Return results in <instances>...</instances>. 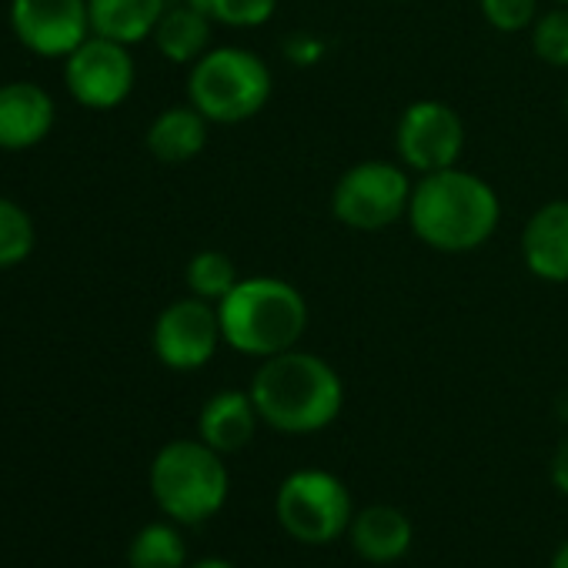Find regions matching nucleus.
Listing matches in <instances>:
<instances>
[{
  "label": "nucleus",
  "instance_id": "17",
  "mask_svg": "<svg viewBox=\"0 0 568 568\" xmlns=\"http://www.w3.org/2000/svg\"><path fill=\"white\" fill-rule=\"evenodd\" d=\"M91 31L118 44H138L154 34L168 0H88Z\"/></svg>",
  "mask_w": 568,
  "mask_h": 568
},
{
  "label": "nucleus",
  "instance_id": "9",
  "mask_svg": "<svg viewBox=\"0 0 568 568\" xmlns=\"http://www.w3.org/2000/svg\"><path fill=\"white\" fill-rule=\"evenodd\" d=\"M134 58L128 54V44H118L111 38H88L74 54H68L64 81L78 104L91 111H111L128 101L134 91Z\"/></svg>",
  "mask_w": 568,
  "mask_h": 568
},
{
  "label": "nucleus",
  "instance_id": "10",
  "mask_svg": "<svg viewBox=\"0 0 568 568\" xmlns=\"http://www.w3.org/2000/svg\"><path fill=\"white\" fill-rule=\"evenodd\" d=\"M224 342L221 335V318H217V305L204 302V298H181L174 305H168L158 322H154V355L161 365H168L171 372H197L204 368L217 345Z\"/></svg>",
  "mask_w": 568,
  "mask_h": 568
},
{
  "label": "nucleus",
  "instance_id": "15",
  "mask_svg": "<svg viewBox=\"0 0 568 568\" xmlns=\"http://www.w3.org/2000/svg\"><path fill=\"white\" fill-rule=\"evenodd\" d=\"M257 425H261V415L254 408L251 392H237V388H224V392L211 395L197 415L201 442L221 455H234V452L247 448Z\"/></svg>",
  "mask_w": 568,
  "mask_h": 568
},
{
  "label": "nucleus",
  "instance_id": "18",
  "mask_svg": "<svg viewBox=\"0 0 568 568\" xmlns=\"http://www.w3.org/2000/svg\"><path fill=\"white\" fill-rule=\"evenodd\" d=\"M211 24L214 21L207 14L184 0V4L164 11L151 38L171 64H194L201 54L211 51Z\"/></svg>",
  "mask_w": 568,
  "mask_h": 568
},
{
  "label": "nucleus",
  "instance_id": "16",
  "mask_svg": "<svg viewBox=\"0 0 568 568\" xmlns=\"http://www.w3.org/2000/svg\"><path fill=\"white\" fill-rule=\"evenodd\" d=\"M207 118L187 104V108H168L161 111L148 128V151L161 164H187L197 158L207 144Z\"/></svg>",
  "mask_w": 568,
  "mask_h": 568
},
{
  "label": "nucleus",
  "instance_id": "5",
  "mask_svg": "<svg viewBox=\"0 0 568 568\" xmlns=\"http://www.w3.org/2000/svg\"><path fill=\"white\" fill-rule=\"evenodd\" d=\"M271 68L247 48H211L191 64L187 98L211 124H241L271 101Z\"/></svg>",
  "mask_w": 568,
  "mask_h": 568
},
{
  "label": "nucleus",
  "instance_id": "30",
  "mask_svg": "<svg viewBox=\"0 0 568 568\" xmlns=\"http://www.w3.org/2000/svg\"><path fill=\"white\" fill-rule=\"evenodd\" d=\"M565 114H568V98H565Z\"/></svg>",
  "mask_w": 568,
  "mask_h": 568
},
{
  "label": "nucleus",
  "instance_id": "8",
  "mask_svg": "<svg viewBox=\"0 0 568 568\" xmlns=\"http://www.w3.org/2000/svg\"><path fill=\"white\" fill-rule=\"evenodd\" d=\"M395 148L402 164H408L418 174H435L458 164L465 151V124L455 108L425 98L402 111Z\"/></svg>",
  "mask_w": 568,
  "mask_h": 568
},
{
  "label": "nucleus",
  "instance_id": "22",
  "mask_svg": "<svg viewBox=\"0 0 568 568\" xmlns=\"http://www.w3.org/2000/svg\"><path fill=\"white\" fill-rule=\"evenodd\" d=\"M224 28H261L274 18L277 0H187Z\"/></svg>",
  "mask_w": 568,
  "mask_h": 568
},
{
  "label": "nucleus",
  "instance_id": "27",
  "mask_svg": "<svg viewBox=\"0 0 568 568\" xmlns=\"http://www.w3.org/2000/svg\"><path fill=\"white\" fill-rule=\"evenodd\" d=\"M548 568H568V541H561L551 555V565Z\"/></svg>",
  "mask_w": 568,
  "mask_h": 568
},
{
  "label": "nucleus",
  "instance_id": "12",
  "mask_svg": "<svg viewBox=\"0 0 568 568\" xmlns=\"http://www.w3.org/2000/svg\"><path fill=\"white\" fill-rule=\"evenodd\" d=\"M54 128V101L34 81L0 84V151H28Z\"/></svg>",
  "mask_w": 568,
  "mask_h": 568
},
{
  "label": "nucleus",
  "instance_id": "25",
  "mask_svg": "<svg viewBox=\"0 0 568 568\" xmlns=\"http://www.w3.org/2000/svg\"><path fill=\"white\" fill-rule=\"evenodd\" d=\"M551 485L568 498V435L558 442V448L551 455Z\"/></svg>",
  "mask_w": 568,
  "mask_h": 568
},
{
  "label": "nucleus",
  "instance_id": "20",
  "mask_svg": "<svg viewBox=\"0 0 568 568\" xmlns=\"http://www.w3.org/2000/svg\"><path fill=\"white\" fill-rule=\"evenodd\" d=\"M184 281H187V288L194 298H204L211 305H217L221 298L231 295V288L241 281L237 277V267L234 261L224 254V251H197L191 261H187V271H184Z\"/></svg>",
  "mask_w": 568,
  "mask_h": 568
},
{
  "label": "nucleus",
  "instance_id": "21",
  "mask_svg": "<svg viewBox=\"0 0 568 568\" xmlns=\"http://www.w3.org/2000/svg\"><path fill=\"white\" fill-rule=\"evenodd\" d=\"M34 237L38 231L31 214L18 201L0 197V271L28 261V254L34 251Z\"/></svg>",
  "mask_w": 568,
  "mask_h": 568
},
{
  "label": "nucleus",
  "instance_id": "28",
  "mask_svg": "<svg viewBox=\"0 0 568 568\" xmlns=\"http://www.w3.org/2000/svg\"><path fill=\"white\" fill-rule=\"evenodd\" d=\"M187 568H234V565L224 561V558H201V561H194V565H187Z\"/></svg>",
  "mask_w": 568,
  "mask_h": 568
},
{
  "label": "nucleus",
  "instance_id": "29",
  "mask_svg": "<svg viewBox=\"0 0 568 568\" xmlns=\"http://www.w3.org/2000/svg\"><path fill=\"white\" fill-rule=\"evenodd\" d=\"M555 4H568V0H555Z\"/></svg>",
  "mask_w": 568,
  "mask_h": 568
},
{
  "label": "nucleus",
  "instance_id": "19",
  "mask_svg": "<svg viewBox=\"0 0 568 568\" xmlns=\"http://www.w3.org/2000/svg\"><path fill=\"white\" fill-rule=\"evenodd\" d=\"M128 568H187L184 535L171 521L144 525L128 548Z\"/></svg>",
  "mask_w": 568,
  "mask_h": 568
},
{
  "label": "nucleus",
  "instance_id": "6",
  "mask_svg": "<svg viewBox=\"0 0 568 568\" xmlns=\"http://www.w3.org/2000/svg\"><path fill=\"white\" fill-rule=\"evenodd\" d=\"M281 528L302 545H328L348 535L355 498L348 485L325 468H298L281 481L274 495Z\"/></svg>",
  "mask_w": 568,
  "mask_h": 568
},
{
  "label": "nucleus",
  "instance_id": "23",
  "mask_svg": "<svg viewBox=\"0 0 568 568\" xmlns=\"http://www.w3.org/2000/svg\"><path fill=\"white\" fill-rule=\"evenodd\" d=\"M531 48L548 68H568V4L545 11L531 24Z\"/></svg>",
  "mask_w": 568,
  "mask_h": 568
},
{
  "label": "nucleus",
  "instance_id": "2",
  "mask_svg": "<svg viewBox=\"0 0 568 568\" xmlns=\"http://www.w3.org/2000/svg\"><path fill=\"white\" fill-rule=\"evenodd\" d=\"M501 221V201L495 187L471 174L455 168L422 174V181L412 191L408 204V224L418 241L442 254H468L478 251Z\"/></svg>",
  "mask_w": 568,
  "mask_h": 568
},
{
  "label": "nucleus",
  "instance_id": "1",
  "mask_svg": "<svg viewBox=\"0 0 568 568\" xmlns=\"http://www.w3.org/2000/svg\"><path fill=\"white\" fill-rule=\"evenodd\" d=\"M247 392L261 422L281 435H315L328 428L345 405L338 372L325 358L298 348L264 358Z\"/></svg>",
  "mask_w": 568,
  "mask_h": 568
},
{
  "label": "nucleus",
  "instance_id": "31",
  "mask_svg": "<svg viewBox=\"0 0 568 568\" xmlns=\"http://www.w3.org/2000/svg\"><path fill=\"white\" fill-rule=\"evenodd\" d=\"M395 4H405V0H395Z\"/></svg>",
  "mask_w": 568,
  "mask_h": 568
},
{
  "label": "nucleus",
  "instance_id": "14",
  "mask_svg": "<svg viewBox=\"0 0 568 568\" xmlns=\"http://www.w3.org/2000/svg\"><path fill=\"white\" fill-rule=\"evenodd\" d=\"M348 538H352V548L358 551V558H365L372 565H392L412 551L415 525L395 505H368V508L355 511Z\"/></svg>",
  "mask_w": 568,
  "mask_h": 568
},
{
  "label": "nucleus",
  "instance_id": "24",
  "mask_svg": "<svg viewBox=\"0 0 568 568\" xmlns=\"http://www.w3.org/2000/svg\"><path fill=\"white\" fill-rule=\"evenodd\" d=\"M485 21L501 34L528 31L538 21V0H478Z\"/></svg>",
  "mask_w": 568,
  "mask_h": 568
},
{
  "label": "nucleus",
  "instance_id": "13",
  "mask_svg": "<svg viewBox=\"0 0 568 568\" xmlns=\"http://www.w3.org/2000/svg\"><path fill=\"white\" fill-rule=\"evenodd\" d=\"M521 261L538 281H568V201H548L525 221Z\"/></svg>",
  "mask_w": 568,
  "mask_h": 568
},
{
  "label": "nucleus",
  "instance_id": "3",
  "mask_svg": "<svg viewBox=\"0 0 568 568\" xmlns=\"http://www.w3.org/2000/svg\"><path fill=\"white\" fill-rule=\"evenodd\" d=\"M224 345L247 358H271L298 348L308 328V302L295 284L254 274L241 277L231 295L217 302Z\"/></svg>",
  "mask_w": 568,
  "mask_h": 568
},
{
  "label": "nucleus",
  "instance_id": "11",
  "mask_svg": "<svg viewBox=\"0 0 568 568\" xmlns=\"http://www.w3.org/2000/svg\"><path fill=\"white\" fill-rule=\"evenodd\" d=\"M14 38L41 58H68L91 34L88 0H11Z\"/></svg>",
  "mask_w": 568,
  "mask_h": 568
},
{
  "label": "nucleus",
  "instance_id": "7",
  "mask_svg": "<svg viewBox=\"0 0 568 568\" xmlns=\"http://www.w3.org/2000/svg\"><path fill=\"white\" fill-rule=\"evenodd\" d=\"M412 181L402 164L358 161L332 191V214L355 231H385L408 214Z\"/></svg>",
  "mask_w": 568,
  "mask_h": 568
},
{
  "label": "nucleus",
  "instance_id": "4",
  "mask_svg": "<svg viewBox=\"0 0 568 568\" xmlns=\"http://www.w3.org/2000/svg\"><path fill=\"white\" fill-rule=\"evenodd\" d=\"M231 491L224 455L201 438L168 442L151 462V495L158 508L178 525H201L214 518Z\"/></svg>",
  "mask_w": 568,
  "mask_h": 568
},
{
  "label": "nucleus",
  "instance_id": "26",
  "mask_svg": "<svg viewBox=\"0 0 568 568\" xmlns=\"http://www.w3.org/2000/svg\"><path fill=\"white\" fill-rule=\"evenodd\" d=\"M288 58H292L295 64H298V61H302V64H312V61L322 58V44H318L315 38H305V34H302V38L288 41Z\"/></svg>",
  "mask_w": 568,
  "mask_h": 568
}]
</instances>
